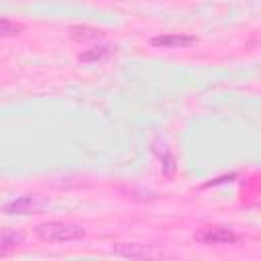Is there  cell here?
Masks as SVG:
<instances>
[{
	"mask_svg": "<svg viewBox=\"0 0 261 261\" xmlns=\"http://www.w3.org/2000/svg\"><path fill=\"white\" fill-rule=\"evenodd\" d=\"M37 237L45 243H67V241H77L86 234V230L80 226V224H73V222H59V220H53V222H45V224H39L35 228Z\"/></svg>",
	"mask_w": 261,
	"mask_h": 261,
	"instance_id": "1",
	"label": "cell"
},
{
	"mask_svg": "<svg viewBox=\"0 0 261 261\" xmlns=\"http://www.w3.org/2000/svg\"><path fill=\"white\" fill-rule=\"evenodd\" d=\"M194 239L202 245H208V247H218V245H234L241 241V237L228 228V226H220V224H214V226H202L200 230L194 232Z\"/></svg>",
	"mask_w": 261,
	"mask_h": 261,
	"instance_id": "2",
	"label": "cell"
},
{
	"mask_svg": "<svg viewBox=\"0 0 261 261\" xmlns=\"http://www.w3.org/2000/svg\"><path fill=\"white\" fill-rule=\"evenodd\" d=\"M47 200L39 198V196H33V194H24V196H18L14 200H10L6 206H4V212L6 214H39L47 208Z\"/></svg>",
	"mask_w": 261,
	"mask_h": 261,
	"instance_id": "3",
	"label": "cell"
},
{
	"mask_svg": "<svg viewBox=\"0 0 261 261\" xmlns=\"http://www.w3.org/2000/svg\"><path fill=\"white\" fill-rule=\"evenodd\" d=\"M151 149H153V153L157 155V159L161 161V171H163V175H165L167 179H171V177L175 175V171H177V163H175V157H173L169 145H167L161 137H157V139L151 143Z\"/></svg>",
	"mask_w": 261,
	"mask_h": 261,
	"instance_id": "4",
	"label": "cell"
},
{
	"mask_svg": "<svg viewBox=\"0 0 261 261\" xmlns=\"http://www.w3.org/2000/svg\"><path fill=\"white\" fill-rule=\"evenodd\" d=\"M114 255L126 257V259H147L153 255L149 245H141V243H116L112 247Z\"/></svg>",
	"mask_w": 261,
	"mask_h": 261,
	"instance_id": "5",
	"label": "cell"
},
{
	"mask_svg": "<svg viewBox=\"0 0 261 261\" xmlns=\"http://www.w3.org/2000/svg\"><path fill=\"white\" fill-rule=\"evenodd\" d=\"M198 39L192 35H159L151 39L153 47H163V49H179V47H190Z\"/></svg>",
	"mask_w": 261,
	"mask_h": 261,
	"instance_id": "6",
	"label": "cell"
},
{
	"mask_svg": "<svg viewBox=\"0 0 261 261\" xmlns=\"http://www.w3.org/2000/svg\"><path fill=\"white\" fill-rule=\"evenodd\" d=\"M114 53H116V45H96V47L86 49L84 53H80L77 59L82 63H98V61H106Z\"/></svg>",
	"mask_w": 261,
	"mask_h": 261,
	"instance_id": "7",
	"label": "cell"
},
{
	"mask_svg": "<svg viewBox=\"0 0 261 261\" xmlns=\"http://www.w3.org/2000/svg\"><path fill=\"white\" fill-rule=\"evenodd\" d=\"M67 35L69 39L77 41V43H90V41H98L102 39V31L100 29H94V27H86V24H75V27H69L67 29Z\"/></svg>",
	"mask_w": 261,
	"mask_h": 261,
	"instance_id": "8",
	"label": "cell"
},
{
	"mask_svg": "<svg viewBox=\"0 0 261 261\" xmlns=\"http://www.w3.org/2000/svg\"><path fill=\"white\" fill-rule=\"evenodd\" d=\"M24 234L20 230H12V228H0V255L14 251L22 245Z\"/></svg>",
	"mask_w": 261,
	"mask_h": 261,
	"instance_id": "9",
	"label": "cell"
},
{
	"mask_svg": "<svg viewBox=\"0 0 261 261\" xmlns=\"http://www.w3.org/2000/svg\"><path fill=\"white\" fill-rule=\"evenodd\" d=\"M22 31H24V27L20 22L0 18V37H14V35H20Z\"/></svg>",
	"mask_w": 261,
	"mask_h": 261,
	"instance_id": "10",
	"label": "cell"
}]
</instances>
